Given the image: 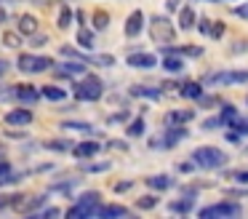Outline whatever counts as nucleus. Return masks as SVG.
Segmentation results:
<instances>
[{
    "label": "nucleus",
    "instance_id": "41",
    "mask_svg": "<svg viewBox=\"0 0 248 219\" xmlns=\"http://www.w3.org/2000/svg\"><path fill=\"white\" fill-rule=\"evenodd\" d=\"M216 126H221V118H219V120H205L203 123V128H216Z\"/></svg>",
    "mask_w": 248,
    "mask_h": 219
},
{
    "label": "nucleus",
    "instance_id": "37",
    "mask_svg": "<svg viewBox=\"0 0 248 219\" xmlns=\"http://www.w3.org/2000/svg\"><path fill=\"white\" fill-rule=\"evenodd\" d=\"M51 150H70V142H48Z\"/></svg>",
    "mask_w": 248,
    "mask_h": 219
},
{
    "label": "nucleus",
    "instance_id": "33",
    "mask_svg": "<svg viewBox=\"0 0 248 219\" xmlns=\"http://www.w3.org/2000/svg\"><path fill=\"white\" fill-rule=\"evenodd\" d=\"M70 19H72L70 8H64V11H62V16H59V27H62V30H67V27H70Z\"/></svg>",
    "mask_w": 248,
    "mask_h": 219
},
{
    "label": "nucleus",
    "instance_id": "3",
    "mask_svg": "<svg viewBox=\"0 0 248 219\" xmlns=\"http://www.w3.org/2000/svg\"><path fill=\"white\" fill-rule=\"evenodd\" d=\"M99 192H86V195H80V201H78V206H72L70 211H67V217L72 219H80V217H99Z\"/></svg>",
    "mask_w": 248,
    "mask_h": 219
},
{
    "label": "nucleus",
    "instance_id": "13",
    "mask_svg": "<svg viewBox=\"0 0 248 219\" xmlns=\"http://www.w3.org/2000/svg\"><path fill=\"white\" fill-rule=\"evenodd\" d=\"M72 150H75V158H93L99 152V142H80Z\"/></svg>",
    "mask_w": 248,
    "mask_h": 219
},
{
    "label": "nucleus",
    "instance_id": "14",
    "mask_svg": "<svg viewBox=\"0 0 248 219\" xmlns=\"http://www.w3.org/2000/svg\"><path fill=\"white\" fill-rule=\"evenodd\" d=\"M16 91V99L19 101H38L40 99V88H32V85H19Z\"/></svg>",
    "mask_w": 248,
    "mask_h": 219
},
{
    "label": "nucleus",
    "instance_id": "4",
    "mask_svg": "<svg viewBox=\"0 0 248 219\" xmlns=\"http://www.w3.org/2000/svg\"><path fill=\"white\" fill-rule=\"evenodd\" d=\"M150 35L155 43H171L173 37H176V27H173L166 16H155V19L150 21Z\"/></svg>",
    "mask_w": 248,
    "mask_h": 219
},
{
    "label": "nucleus",
    "instance_id": "16",
    "mask_svg": "<svg viewBox=\"0 0 248 219\" xmlns=\"http://www.w3.org/2000/svg\"><path fill=\"white\" fill-rule=\"evenodd\" d=\"M83 72H86L83 64H62V67L56 69V75H62V78H75V75H83Z\"/></svg>",
    "mask_w": 248,
    "mask_h": 219
},
{
    "label": "nucleus",
    "instance_id": "27",
    "mask_svg": "<svg viewBox=\"0 0 248 219\" xmlns=\"http://www.w3.org/2000/svg\"><path fill=\"white\" fill-rule=\"evenodd\" d=\"M107 24H109V16L104 14V11H96V14H93V27H96V30H104Z\"/></svg>",
    "mask_w": 248,
    "mask_h": 219
},
{
    "label": "nucleus",
    "instance_id": "39",
    "mask_svg": "<svg viewBox=\"0 0 248 219\" xmlns=\"http://www.w3.org/2000/svg\"><path fill=\"white\" fill-rule=\"evenodd\" d=\"M198 30H200V32H211V21H208V19H203V21H200Z\"/></svg>",
    "mask_w": 248,
    "mask_h": 219
},
{
    "label": "nucleus",
    "instance_id": "44",
    "mask_svg": "<svg viewBox=\"0 0 248 219\" xmlns=\"http://www.w3.org/2000/svg\"><path fill=\"white\" fill-rule=\"evenodd\" d=\"M6 69H8V62H3V59H0V75H6Z\"/></svg>",
    "mask_w": 248,
    "mask_h": 219
},
{
    "label": "nucleus",
    "instance_id": "40",
    "mask_svg": "<svg viewBox=\"0 0 248 219\" xmlns=\"http://www.w3.org/2000/svg\"><path fill=\"white\" fill-rule=\"evenodd\" d=\"M235 179L240 182V185H246V182H248V171H240V174H235Z\"/></svg>",
    "mask_w": 248,
    "mask_h": 219
},
{
    "label": "nucleus",
    "instance_id": "17",
    "mask_svg": "<svg viewBox=\"0 0 248 219\" xmlns=\"http://www.w3.org/2000/svg\"><path fill=\"white\" fill-rule=\"evenodd\" d=\"M35 30H38V19L35 16H22L19 19V32L22 35H35Z\"/></svg>",
    "mask_w": 248,
    "mask_h": 219
},
{
    "label": "nucleus",
    "instance_id": "7",
    "mask_svg": "<svg viewBox=\"0 0 248 219\" xmlns=\"http://www.w3.org/2000/svg\"><path fill=\"white\" fill-rule=\"evenodd\" d=\"M248 80V69H240V72H216V75H208L205 78V83H246Z\"/></svg>",
    "mask_w": 248,
    "mask_h": 219
},
{
    "label": "nucleus",
    "instance_id": "26",
    "mask_svg": "<svg viewBox=\"0 0 248 219\" xmlns=\"http://www.w3.org/2000/svg\"><path fill=\"white\" fill-rule=\"evenodd\" d=\"M171 211L173 214H189V211H192V198H187V201H173L171 203Z\"/></svg>",
    "mask_w": 248,
    "mask_h": 219
},
{
    "label": "nucleus",
    "instance_id": "31",
    "mask_svg": "<svg viewBox=\"0 0 248 219\" xmlns=\"http://www.w3.org/2000/svg\"><path fill=\"white\" fill-rule=\"evenodd\" d=\"M64 128L67 131H91V126H88V123H64Z\"/></svg>",
    "mask_w": 248,
    "mask_h": 219
},
{
    "label": "nucleus",
    "instance_id": "34",
    "mask_svg": "<svg viewBox=\"0 0 248 219\" xmlns=\"http://www.w3.org/2000/svg\"><path fill=\"white\" fill-rule=\"evenodd\" d=\"M155 203H157L155 195H147V198H141V201H139V208H152Z\"/></svg>",
    "mask_w": 248,
    "mask_h": 219
},
{
    "label": "nucleus",
    "instance_id": "11",
    "mask_svg": "<svg viewBox=\"0 0 248 219\" xmlns=\"http://www.w3.org/2000/svg\"><path fill=\"white\" fill-rule=\"evenodd\" d=\"M6 123L8 126H30V123H32V112L30 110H14L6 115Z\"/></svg>",
    "mask_w": 248,
    "mask_h": 219
},
{
    "label": "nucleus",
    "instance_id": "6",
    "mask_svg": "<svg viewBox=\"0 0 248 219\" xmlns=\"http://www.w3.org/2000/svg\"><path fill=\"white\" fill-rule=\"evenodd\" d=\"M51 67H54V62L48 56H30V53L19 56V69H24V72H46Z\"/></svg>",
    "mask_w": 248,
    "mask_h": 219
},
{
    "label": "nucleus",
    "instance_id": "25",
    "mask_svg": "<svg viewBox=\"0 0 248 219\" xmlns=\"http://www.w3.org/2000/svg\"><path fill=\"white\" fill-rule=\"evenodd\" d=\"M163 67H166L168 72H182L184 64H182V59H179V56H166V59H163Z\"/></svg>",
    "mask_w": 248,
    "mask_h": 219
},
{
    "label": "nucleus",
    "instance_id": "24",
    "mask_svg": "<svg viewBox=\"0 0 248 219\" xmlns=\"http://www.w3.org/2000/svg\"><path fill=\"white\" fill-rule=\"evenodd\" d=\"M131 94L134 96H147V99H160V91H152V88H147V85H134Z\"/></svg>",
    "mask_w": 248,
    "mask_h": 219
},
{
    "label": "nucleus",
    "instance_id": "38",
    "mask_svg": "<svg viewBox=\"0 0 248 219\" xmlns=\"http://www.w3.org/2000/svg\"><path fill=\"white\" fill-rule=\"evenodd\" d=\"M198 101H200L203 107H214V104H216V99H214V96H200Z\"/></svg>",
    "mask_w": 248,
    "mask_h": 219
},
{
    "label": "nucleus",
    "instance_id": "8",
    "mask_svg": "<svg viewBox=\"0 0 248 219\" xmlns=\"http://www.w3.org/2000/svg\"><path fill=\"white\" fill-rule=\"evenodd\" d=\"M184 136H187V128H184V126H171L166 131V136L152 142V147H173V144H176L179 139H184Z\"/></svg>",
    "mask_w": 248,
    "mask_h": 219
},
{
    "label": "nucleus",
    "instance_id": "45",
    "mask_svg": "<svg viewBox=\"0 0 248 219\" xmlns=\"http://www.w3.org/2000/svg\"><path fill=\"white\" fill-rule=\"evenodd\" d=\"M214 3H219V0H214Z\"/></svg>",
    "mask_w": 248,
    "mask_h": 219
},
{
    "label": "nucleus",
    "instance_id": "30",
    "mask_svg": "<svg viewBox=\"0 0 248 219\" xmlns=\"http://www.w3.org/2000/svg\"><path fill=\"white\" fill-rule=\"evenodd\" d=\"M11 179H16V176H11L8 163H0V185H3V182H11Z\"/></svg>",
    "mask_w": 248,
    "mask_h": 219
},
{
    "label": "nucleus",
    "instance_id": "28",
    "mask_svg": "<svg viewBox=\"0 0 248 219\" xmlns=\"http://www.w3.org/2000/svg\"><path fill=\"white\" fill-rule=\"evenodd\" d=\"M141 134H144V120L139 118V120H134L128 126V136H141Z\"/></svg>",
    "mask_w": 248,
    "mask_h": 219
},
{
    "label": "nucleus",
    "instance_id": "18",
    "mask_svg": "<svg viewBox=\"0 0 248 219\" xmlns=\"http://www.w3.org/2000/svg\"><path fill=\"white\" fill-rule=\"evenodd\" d=\"M99 217H104V219L128 217V208H125V206H104V208H99Z\"/></svg>",
    "mask_w": 248,
    "mask_h": 219
},
{
    "label": "nucleus",
    "instance_id": "20",
    "mask_svg": "<svg viewBox=\"0 0 248 219\" xmlns=\"http://www.w3.org/2000/svg\"><path fill=\"white\" fill-rule=\"evenodd\" d=\"M147 185L152 187V190H168L171 187V176L160 174V176H147Z\"/></svg>",
    "mask_w": 248,
    "mask_h": 219
},
{
    "label": "nucleus",
    "instance_id": "5",
    "mask_svg": "<svg viewBox=\"0 0 248 219\" xmlns=\"http://www.w3.org/2000/svg\"><path fill=\"white\" fill-rule=\"evenodd\" d=\"M230 217H240V206L237 203H216L200 211V219H230Z\"/></svg>",
    "mask_w": 248,
    "mask_h": 219
},
{
    "label": "nucleus",
    "instance_id": "23",
    "mask_svg": "<svg viewBox=\"0 0 248 219\" xmlns=\"http://www.w3.org/2000/svg\"><path fill=\"white\" fill-rule=\"evenodd\" d=\"M237 118H240V115H237V110H235L232 104H224V107H221V123H227V126H232V123H235Z\"/></svg>",
    "mask_w": 248,
    "mask_h": 219
},
{
    "label": "nucleus",
    "instance_id": "29",
    "mask_svg": "<svg viewBox=\"0 0 248 219\" xmlns=\"http://www.w3.org/2000/svg\"><path fill=\"white\" fill-rule=\"evenodd\" d=\"M78 43H80V46H86V48H91V46H93L91 32H88V30H80V32H78Z\"/></svg>",
    "mask_w": 248,
    "mask_h": 219
},
{
    "label": "nucleus",
    "instance_id": "10",
    "mask_svg": "<svg viewBox=\"0 0 248 219\" xmlns=\"http://www.w3.org/2000/svg\"><path fill=\"white\" fill-rule=\"evenodd\" d=\"M192 118H195L192 110H171L166 115V123L168 126H184V123H189Z\"/></svg>",
    "mask_w": 248,
    "mask_h": 219
},
{
    "label": "nucleus",
    "instance_id": "32",
    "mask_svg": "<svg viewBox=\"0 0 248 219\" xmlns=\"http://www.w3.org/2000/svg\"><path fill=\"white\" fill-rule=\"evenodd\" d=\"M3 43H6V46H11V48H16L22 40H19V35H14V32H6V35H3Z\"/></svg>",
    "mask_w": 248,
    "mask_h": 219
},
{
    "label": "nucleus",
    "instance_id": "21",
    "mask_svg": "<svg viewBox=\"0 0 248 219\" xmlns=\"http://www.w3.org/2000/svg\"><path fill=\"white\" fill-rule=\"evenodd\" d=\"M40 94H43L46 99H51V101H62L67 96V91L56 88V85H43V88H40Z\"/></svg>",
    "mask_w": 248,
    "mask_h": 219
},
{
    "label": "nucleus",
    "instance_id": "19",
    "mask_svg": "<svg viewBox=\"0 0 248 219\" xmlns=\"http://www.w3.org/2000/svg\"><path fill=\"white\" fill-rule=\"evenodd\" d=\"M192 24H195V11L189 8V5H184V8L179 11V27H182V30H189Z\"/></svg>",
    "mask_w": 248,
    "mask_h": 219
},
{
    "label": "nucleus",
    "instance_id": "9",
    "mask_svg": "<svg viewBox=\"0 0 248 219\" xmlns=\"http://www.w3.org/2000/svg\"><path fill=\"white\" fill-rule=\"evenodd\" d=\"M141 30H144V14H141V11H134V14L125 19V35L136 37Z\"/></svg>",
    "mask_w": 248,
    "mask_h": 219
},
{
    "label": "nucleus",
    "instance_id": "36",
    "mask_svg": "<svg viewBox=\"0 0 248 219\" xmlns=\"http://www.w3.org/2000/svg\"><path fill=\"white\" fill-rule=\"evenodd\" d=\"M232 11H235V16H240V19H248V3L246 5H235Z\"/></svg>",
    "mask_w": 248,
    "mask_h": 219
},
{
    "label": "nucleus",
    "instance_id": "42",
    "mask_svg": "<svg viewBox=\"0 0 248 219\" xmlns=\"http://www.w3.org/2000/svg\"><path fill=\"white\" fill-rule=\"evenodd\" d=\"M109 147H112V150H125V144L123 142H109Z\"/></svg>",
    "mask_w": 248,
    "mask_h": 219
},
{
    "label": "nucleus",
    "instance_id": "15",
    "mask_svg": "<svg viewBox=\"0 0 248 219\" xmlns=\"http://www.w3.org/2000/svg\"><path fill=\"white\" fill-rule=\"evenodd\" d=\"M182 96H187V99H200V96H203V85L189 80V83L182 85Z\"/></svg>",
    "mask_w": 248,
    "mask_h": 219
},
{
    "label": "nucleus",
    "instance_id": "1",
    "mask_svg": "<svg viewBox=\"0 0 248 219\" xmlns=\"http://www.w3.org/2000/svg\"><path fill=\"white\" fill-rule=\"evenodd\" d=\"M192 163L200 166V168H219V166L227 163V155L221 152L219 147H211V144H205V147H198L192 152Z\"/></svg>",
    "mask_w": 248,
    "mask_h": 219
},
{
    "label": "nucleus",
    "instance_id": "43",
    "mask_svg": "<svg viewBox=\"0 0 248 219\" xmlns=\"http://www.w3.org/2000/svg\"><path fill=\"white\" fill-rule=\"evenodd\" d=\"M179 8V0H168V11H176Z\"/></svg>",
    "mask_w": 248,
    "mask_h": 219
},
{
    "label": "nucleus",
    "instance_id": "2",
    "mask_svg": "<svg viewBox=\"0 0 248 219\" xmlns=\"http://www.w3.org/2000/svg\"><path fill=\"white\" fill-rule=\"evenodd\" d=\"M102 91H104V85H102V80H99L96 75H86L80 83H75V96L80 101H96V99H102Z\"/></svg>",
    "mask_w": 248,
    "mask_h": 219
},
{
    "label": "nucleus",
    "instance_id": "22",
    "mask_svg": "<svg viewBox=\"0 0 248 219\" xmlns=\"http://www.w3.org/2000/svg\"><path fill=\"white\" fill-rule=\"evenodd\" d=\"M166 53H184V56H200L203 53V48L198 46H182V48H163Z\"/></svg>",
    "mask_w": 248,
    "mask_h": 219
},
{
    "label": "nucleus",
    "instance_id": "35",
    "mask_svg": "<svg viewBox=\"0 0 248 219\" xmlns=\"http://www.w3.org/2000/svg\"><path fill=\"white\" fill-rule=\"evenodd\" d=\"M211 35H214V37H221V35H224V21H216V24H211Z\"/></svg>",
    "mask_w": 248,
    "mask_h": 219
},
{
    "label": "nucleus",
    "instance_id": "12",
    "mask_svg": "<svg viewBox=\"0 0 248 219\" xmlns=\"http://www.w3.org/2000/svg\"><path fill=\"white\" fill-rule=\"evenodd\" d=\"M128 64L131 67H141V69H150L157 64V59L152 56V53H131L128 56Z\"/></svg>",
    "mask_w": 248,
    "mask_h": 219
}]
</instances>
